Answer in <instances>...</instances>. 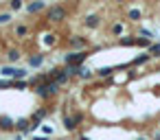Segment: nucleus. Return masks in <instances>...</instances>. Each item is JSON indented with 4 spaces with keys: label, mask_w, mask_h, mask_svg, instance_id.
Segmentation results:
<instances>
[{
    "label": "nucleus",
    "mask_w": 160,
    "mask_h": 140,
    "mask_svg": "<svg viewBox=\"0 0 160 140\" xmlns=\"http://www.w3.org/2000/svg\"><path fill=\"white\" fill-rule=\"evenodd\" d=\"M88 51H70L66 57H64V64L70 66V68H81V64L88 59Z\"/></svg>",
    "instance_id": "obj_1"
},
{
    "label": "nucleus",
    "mask_w": 160,
    "mask_h": 140,
    "mask_svg": "<svg viewBox=\"0 0 160 140\" xmlns=\"http://www.w3.org/2000/svg\"><path fill=\"white\" fill-rule=\"evenodd\" d=\"M66 16H68V11H66V7H62V5H51L48 11H46V18H48L51 22H62V20H66Z\"/></svg>",
    "instance_id": "obj_2"
},
{
    "label": "nucleus",
    "mask_w": 160,
    "mask_h": 140,
    "mask_svg": "<svg viewBox=\"0 0 160 140\" xmlns=\"http://www.w3.org/2000/svg\"><path fill=\"white\" fill-rule=\"evenodd\" d=\"M83 123V114L81 112H77V114H72V116H64V127L68 129V131H75L77 129V125H81Z\"/></svg>",
    "instance_id": "obj_3"
},
{
    "label": "nucleus",
    "mask_w": 160,
    "mask_h": 140,
    "mask_svg": "<svg viewBox=\"0 0 160 140\" xmlns=\"http://www.w3.org/2000/svg\"><path fill=\"white\" fill-rule=\"evenodd\" d=\"M68 48L86 51V48H88V40H86V37H81V35H72V37H68Z\"/></svg>",
    "instance_id": "obj_4"
},
{
    "label": "nucleus",
    "mask_w": 160,
    "mask_h": 140,
    "mask_svg": "<svg viewBox=\"0 0 160 140\" xmlns=\"http://www.w3.org/2000/svg\"><path fill=\"white\" fill-rule=\"evenodd\" d=\"M0 129L2 131H16V120L9 116H0Z\"/></svg>",
    "instance_id": "obj_5"
},
{
    "label": "nucleus",
    "mask_w": 160,
    "mask_h": 140,
    "mask_svg": "<svg viewBox=\"0 0 160 140\" xmlns=\"http://www.w3.org/2000/svg\"><path fill=\"white\" fill-rule=\"evenodd\" d=\"M16 131L29 133V131H31V118H18V120H16Z\"/></svg>",
    "instance_id": "obj_6"
},
{
    "label": "nucleus",
    "mask_w": 160,
    "mask_h": 140,
    "mask_svg": "<svg viewBox=\"0 0 160 140\" xmlns=\"http://www.w3.org/2000/svg\"><path fill=\"white\" fill-rule=\"evenodd\" d=\"M83 24H86L88 29H97V27L101 24V18H99V16H94V13H92V16H86Z\"/></svg>",
    "instance_id": "obj_7"
},
{
    "label": "nucleus",
    "mask_w": 160,
    "mask_h": 140,
    "mask_svg": "<svg viewBox=\"0 0 160 140\" xmlns=\"http://www.w3.org/2000/svg\"><path fill=\"white\" fill-rule=\"evenodd\" d=\"M42 9H46V2H44V0H38V2L27 5V11H29V13H38V11H42Z\"/></svg>",
    "instance_id": "obj_8"
},
{
    "label": "nucleus",
    "mask_w": 160,
    "mask_h": 140,
    "mask_svg": "<svg viewBox=\"0 0 160 140\" xmlns=\"http://www.w3.org/2000/svg\"><path fill=\"white\" fill-rule=\"evenodd\" d=\"M42 64H44V55H42V53H35V55L29 57V66H31V68H38V66H42Z\"/></svg>",
    "instance_id": "obj_9"
},
{
    "label": "nucleus",
    "mask_w": 160,
    "mask_h": 140,
    "mask_svg": "<svg viewBox=\"0 0 160 140\" xmlns=\"http://www.w3.org/2000/svg\"><path fill=\"white\" fill-rule=\"evenodd\" d=\"M114 70H116V66H105V68H97V70H94V75L103 79V77H110Z\"/></svg>",
    "instance_id": "obj_10"
},
{
    "label": "nucleus",
    "mask_w": 160,
    "mask_h": 140,
    "mask_svg": "<svg viewBox=\"0 0 160 140\" xmlns=\"http://www.w3.org/2000/svg\"><path fill=\"white\" fill-rule=\"evenodd\" d=\"M136 40L138 37H134V35H123V37H118V44L121 46H136Z\"/></svg>",
    "instance_id": "obj_11"
},
{
    "label": "nucleus",
    "mask_w": 160,
    "mask_h": 140,
    "mask_svg": "<svg viewBox=\"0 0 160 140\" xmlns=\"http://www.w3.org/2000/svg\"><path fill=\"white\" fill-rule=\"evenodd\" d=\"M149 59H151V55H149V53H142V55H138V57H136L129 66H142V64H147Z\"/></svg>",
    "instance_id": "obj_12"
},
{
    "label": "nucleus",
    "mask_w": 160,
    "mask_h": 140,
    "mask_svg": "<svg viewBox=\"0 0 160 140\" xmlns=\"http://www.w3.org/2000/svg\"><path fill=\"white\" fill-rule=\"evenodd\" d=\"M77 75H79V77H81V79H86V81H88V79H92V77H94V70H90V68H88V66H81V68H79V72H77Z\"/></svg>",
    "instance_id": "obj_13"
},
{
    "label": "nucleus",
    "mask_w": 160,
    "mask_h": 140,
    "mask_svg": "<svg viewBox=\"0 0 160 140\" xmlns=\"http://www.w3.org/2000/svg\"><path fill=\"white\" fill-rule=\"evenodd\" d=\"M0 72H2L5 77H11V79H16V75H18V68H13V66H5V68L0 70Z\"/></svg>",
    "instance_id": "obj_14"
},
{
    "label": "nucleus",
    "mask_w": 160,
    "mask_h": 140,
    "mask_svg": "<svg viewBox=\"0 0 160 140\" xmlns=\"http://www.w3.org/2000/svg\"><path fill=\"white\" fill-rule=\"evenodd\" d=\"M140 16H142V13H140L138 9H129V11H127V18H129V20H134V22H138V20H140Z\"/></svg>",
    "instance_id": "obj_15"
},
{
    "label": "nucleus",
    "mask_w": 160,
    "mask_h": 140,
    "mask_svg": "<svg viewBox=\"0 0 160 140\" xmlns=\"http://www.w3.org/2000/svg\"><path fill=\"white\" fill-rule=\"evenodd\" d=\"M136 46H142V48H151V40H147V37H138V40H136Z\"/></svg>",
    "instance_id": "obj_16"
},
{
    "label": "nucleus",
    "mask_w": 160,
    "mask_h": 140,
    "mask_svg": "<svg viewBox=\"0 0 160 140\" xmlns=\"http://www.w3.org/2000/svg\"><path fill=\"white\" fill-rule=\"evenodd\" d=\"M149 55H151V57H160V44H151Z\"/></svg>",
    "instance_id": "obj_17"
},
{
    "label": "nucleus",
    "mask_w": 160,
    "mask_h": 140,
    "mask_svg": "<svg viewBox=\"0 0 160 140\" xmlns=\"http://www.w3.org/2000/svg\"><path fill=\"white\" fill-rule=\"evenodd\" d=\"M7 57H9V61H18L20 59V51H9Z\"/></svg>",
    "instance_id": "obj_18"
},
{
    "label": "nucleus",
    "mask_w": 160,
    "mask_h": 140,
    "mask_svg": "<svg viewBox=\"0 0 160 140\" xmlns=\"http://www.w3.org/2000/svg\"><path fill=\"white\" fill-rule=\"evenodd\" d=\"M13 88L16 90H27L29 88V81H13Z\"/></svg>",
    "instance_id": "obj_19"
},
{
    "label": "nucleus",
    "mask_w": 160,
    "mask_h": 140,
    "mask_svg": "<svg viewBox=\"0 0 160 140\" xmlns=\"http://www.w3.org/2000/svg\"><path fill=\"white\" fill-rule=\"evenodd\" d=\"M27 33H29V29H27V27H16V35H18V37H24Z\"/></svg>",
    "instance_id": "obj_20"
},
{
    "label": "nucleus",
    "mask_w": 160,
    "mask_h": 140,
    "mask_svg": "<svg viewBox=\"0 0 160 140\" xmlns=\"http://www.w3.org/2000/svg\"><path fill=\"white\" fill-rule=\"evenodd\" d=\"M9 7H11L13 11H18V9H22V0H11V2H9Z\"/></svg>",
    "instance_id": "obj_21"
},
{
    "label": "nucleus",
    "mask_w": 160,
    "mask_h": 140,
    "mask_svg": "<svg viewBox=\"0 0 160 140\" xmlns=\"http://www.w3.org/2000/svg\"><path fill=\"white\" fill-rule=\"evenodd\" d=\"M112 33H114V35H121V33H123V24H114V27H112Z\"/></svg>",
    "instance_id": "obj_22"
},
{
    "label": "nucleus",
    "mask_w": 160,
    "mask_h": 140,
    "mask_svg": "<svg viewBox=\"0 0 160 140\" xmlns=\"http://www.w3.org/2000/svg\"><path fill=\"white\" fill-rule=\"evenodd\" d=\"M9 20H11V16H9V13H0V24H7Z\"/></svg>",
    "instance_id": "obj_23"
},
{
    "label": "nucleus",
    "mask_w": 160,
    "mask_h": 140,
    "mask_svg": "<svg viewBox=\"0 0 160 140\" xmlns=\"http://www.w3.org/2000/svg\"><path fill=\"white\" fill-rule=\"evenodd\" d=\"M5 88H13V81H0V90H5Z\"/></svg>",
    "instance_id": "obj_24"
},
{
    "label": "nucleus",
    "mask_w": 160,
    "mask_h": 140,
    "mask_svg": "<svg viewBox=\"0 0 160 140\" xmlns=\"http://www.w3.org/2000/svg\"><path fill=\"white\" fill-rule=\"evenodd\" d=\"M42 131H44V136H51V133H53V127H48V125H44V127H42Z\"/></svg>",
    "instance_id": "obj_25"
},
{
    "label": "nucleus",
    "mask_w": 160,
    "mask_h": 140,
    "mask_svg": "<svg viewBox=\"0 0 160 140\" xmlns=\"http://www.w3.org/2000/svg\"><path fill=\"white\" fill-rule=\"evenodd\" d=\"M31 140H46L44 136H38V138H31Z\"/></svg>",
    "instance_id": "obj_26"
},
{
    "label": "nucleus",
    "mask_w": 160,
    "mask_h": 140,
    "mask_svg": "<svg viewBox=\"0 0 160 140\" xmlns=\"http://www.w3.org/2000/svg\"><path fill=\"white\" fill-rule=\"evenodd\" d=\"M16 140H22V136H16Z\"/></svg>",
    "instance_id": "obj_27"
},
{
    "label": "nucleus",
    "mask_w": 160,
    "mask_h": 140,
    "mask_svg": "<svg viewBox=\"0 0 160 140\" xmlns=\"http://www.w3.org/2000/svg\"><path fill=\"white\" fill-rule=\"evenodd\" d=\"M138 140H147V138H138Z\"/></svg>",
    "instance_id": "obj_28"
},
{
    "label": "nucleus",
    "mask_w": 160,
    "mask_h": 140,
    "mask_svg": "<svg viewBox=\"0 0 160 140\" xmlns=\"http://www.w3.org/2000/svg\"><path fill=\"white\" fill-rule=\"evenodd\" d=\"M158 123H160V120H158Z\"/></svg>",
    "instance_id": "obj_29"
}]
</instances>
